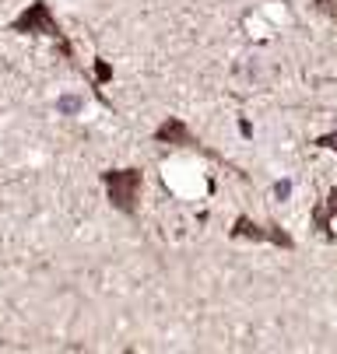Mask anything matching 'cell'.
I'll list each match as a JSON object with an SVG mask.
<instances>
[{
  "instance_id": "cell-2",
  "label": "cell",
  "mask_w": 337,
  "mask_h": 354,
  "mask_svg": "<svg viewBox=\"0 0 337 354\" xmlns=\"http://www.w3.org/2000/svg\"><path fill=\"white\" fill-rule=\"evenodd\" d=\"M99 179L106 186V200L113 204V211H120L123 218H137L140 193H144V172L140 169H106V172H99Z\"/></svg>"
},
{
  "instance_id": "cell-4",
  "label": "cell",
  "mask_w": 337,
  "mask_h": 354,
  "mask_svg": "<svg viewBox=\"0 0 337 354\" xmlns=\"http://www.w3.org/2000/svg\"><path fill=\"white\" fill-rule=\"evenodd\" d=\"M228 239H235V242H267V245H274V249H284V252H295V239L288 235L277 221H253L250 214H239L235 221H232V228H228Z\"/></svg>"
},
{
  "instance_id": "cell-10",
  "label": "cell",
  "mask_w": 337,
  "mask_h": 354,
  "mask_svg": "<svg viewBox=\"0 0 337 354\" xmlns=\"http://www.w3.org/2000/svg\"><path fill=\"white\" fill-rule=\"evenodd\" d=\"M239 133H243V137H253V127L243 120V123H239Z\"/></svg>"
},
{
  "instance_id": "cell-3",
  "label": "cell",
  "mask_w": 337,
  "mask_h": 354,
  "mask_svg": "<svg viewBox=\"0 0 337 354\" xmlns=\"http://www.w3.org/2000/svg\"><path fill=\"white\" fill-rule=\"evenodd\" d=\"M152 140L155 144H165V147H183V151H197V155H204V158H211V162H221V165H228L239 179H246V172H239V165H232L221 151H215V147H208L194 130H190V123L186 120H179V116H165L158 127H155V133H152Z\"/></svg>"
},
{
  "instance_id": "cell-7",
  "label": "cell",
  "mask_w": 337,
  "mask_h": 354,
  "mask_svg": "<svg viewBox=\"0 0 337 354\" xmlns=\"http://www.w3.org/2000/svg\"><path fill=\"white\" fill-rule=\"evenodd\" d=\"M313 8H316L320 15H327V18L337 25V0H313Z\"/></svg>"
},
{
  "instance_id": "cell-6",
  "label": "cell",
  "mask_w": 337,
  "mask_h": 354,
  "mask_svg": "<svg viewBox=\"0 0 337 354\" xmlns=\"http://www.w3.org/2000/svg\"><path fill=\"white\" fill-rule=\"evenodd\" d=\"M113 81V64L109 60H102V57H95V64H91V95H95V102H99V106H113L109 102V98L102 95V88Z\"/></svg>"
},
{
  "instance_id": "cell-9",
  "label": "cell",
  "mask_w": 337,
  "mask_h": 354,
  "mask_svg": "<svg viewBox=\"0 0 337 354\" xmlns=\"http://www.w3.org/2000/svg\"><path fill=\"white\" fill-rule=\"evenodd\" d=\"M274 196L277 200H288V196H292V183H288V179L284 183H274Z\"/></svg>"
},
{
  "instance_id": "cell-5",
  "label": "cell",
  "mask_w": 337,
  "mask_h": 354,
  "mask_svg": "<svg viewBox=\"0 0 337 354\" xmlns=\"http://www.w3.org/2000/svg\"><path fill=\"white\" fill-rule=\"evenodd\" d=\"M309 218H313V228H316L327 242H334V228H330V225L337 221V186H330L320 204H313Z\"/></svg>"
},
{
  "instance_id": "cell-1",
  "label": "cell",
  "mask_w": 337,
  "mask_h": 354,
  "mask_svg": "<svg viewBox=\"0 0 337 354\" xmlns=\"http://www.w3.org/2000/svg\"><path fill=\"white\" fill-rule=\"evenodd\" d=\"M8 32H15V35H46V39H53L57 49H60V57L71 60V64L78 67L74 42H71V35L64 32V25L57 21V15H53V8H50V0H32V4L8 25Z\"/></svg>"
},
{
  "instance_id": "cell-8",
  "label": "cell",
  "mask_w": 337,
  "mask_h": 354,
  "mask_svg": "<svg viewBox=\"0 0 337 354\" xmlns=\"http://www.w3.org/2000/svg\"><path fill=\"white\" fill-rule=\"evenodd\" d=\"M313 147H323V151H337V130H330V133L316 137V140H313Z\"/></svg>"
}]
</instances>
